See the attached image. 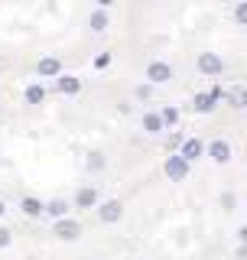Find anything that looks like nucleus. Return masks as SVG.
Listing matches in <instances>:
<instances>
[{
	"label": "nucleus",
	"mask_w": 247,
	"mask_h": 260,
	"mask_svg": "<svg viewBox=\"0 0 247 260\" xmlns=\"http://www.w3.org/2000/svg\"><path fill=\"white\" fill-rule=\"evenodd\" d=\"M160 117H163V124H176L179 111H176V108H163V114H160Z\"/></svg>",
	"instance_id": "a211bd4d"
},
{
	"label": "nucleus",
	"mask_w": 247,
	"mask_h": 260,
	"mask_svg": "<svg viewBox=\"0 0 247 260\" xmlns=\"http://www.w3.org/2000/svg\"><path fill=\"white\" fill-rule=\"evenodd\" d=\"M75 202H78L81 208H91V205H98V189H91V185H85V189H78Z\"/></svg>",
	"instance_id": "6e6552de"
},
{
	"label": "nucleus",
	"mask_w": 247,
	"mask_h": 260,
	"mask_svg": "<svg viewBox=\"0 0 247 260\" xmlns=\"http://www.w3.org/2000/svg\"><path fill=\"white\" fill-rule=\"evenodd\" d=\"M98 4H101V7H108V4H111V0H98Z\"/></svg>",
	"instance_id": "b1692460"
},
{
	"label": "nucleus",
	"mask_w": 247,
	"mask_h": 260,
	"mask_svg": "<svg viewBox=\"0 0 247 260\" xmlns=\"http://www.w3.org/2000/svg\"><path fill=\"white\" fill-rule=\"evenodd\" d=\"M23 211H26L29 218L43 215V202H39V199H23Z\"/></svg>",
	"instance_id": "4468645a"
},
{
	"label": "nucleus",
	"mask_w": 247,
	"mask_h": 260,
	"mask_svg": "<svg viewBox=\"0 0 247 260\" xmlns=\"http://www.w3.org/2000/svg\"><path fill=\"white\" fill-rule=\"evenodd\" d=\"M208 153H211V159H215V162H228V159H231V146H228L225 140H211Z\"/></svg>",
	"instance_id": "423d86ee"
},
{
	"label": "nucleus",
	"mask_w": 247,
	"mask_h": 260,
	"mask_svg": "<svg viewBox=\"0 0 247 260\" xmlns=\"http://www.w3.org/2000/svg\"><path fill=\"white\" fill-rule=\"evenodd\" d=\"M199 153H202V143H199V140H186V143H182V153H179V156L192 162V159H199Z\"/></svg>",
	"instance_id": "9b49d317"
},
{
	"label": "nucleus",
	"mask_w": 247,
	"mask_h": 260,
	"mask_svg": "<svg viewBox=\"0 0 247 260\" xmlns=\"http://www.w3.org/2000/svg\"><path fill=\"white\" fill-rule=\"evenodd\" d=\"M59 91H62V94H78V91H81V78L62 75V78H59Z\"/></svg>",
	"instance_id": "1a4fd4ad"
},
{
	"label": "nucleus",
	"mask_w": 247,
	"mask_h": 260,
	"mask_svg": "<svg viewBox=\"0 0 247 260\" xmlns=\"http://www.w3.org/2000/svg\"><path fill=\"white\" fill-rule=\"evenodd\" d=\"M78 234H81V224H78V221H69V218H59V221H55V238L75 241Z\"/></svg>",
	"instance_id": "f257e3e1"
},
{
	"label": "nucleus",
	"mask_w": 247,
	"mask_h": 260,
	"mask_svg": "<svg viewBox=\"0 0 247 260\" xmlns=\"http://www.w3.org/2000/svg\"><path fill=\"white\" fill-rule=\"evenodd\" d=\"M7 244H10V234H7L4 228H0V247H7Z\"/></svg>",
	"instance_id": "4be33fe9"
},
{
	"label": "nucleus",
	"mask_w": 247,
	"mask_h": 260,
	"mask_svg": "<svg viewBox=\"0 0 247 260\" xmlns=\"http://www.w3.org/2000/svg\"><path fill=\"white\" fill-rule=\"evenodd\" d=\"M199 69L205 72V75H218L221 72V59L215 52H202V59H199Z\"/></svg>",
	"instance_id": "39448f33"
},
{
	"label": "nucleus",
	"mask_w": 247,
	"mask_h": 260,
	"mask_svg": "<svg viewBox=\"0 0 247 260\" xmlns=\"http://www.w3.org/2000/svg\"><path fill=\"white\" fill-rule=\"evenodd\" d=\"M26 101L29 104H39V101H43V88H39V85H29L26 88Z\"/></svg>",
	"instance_id": "f3484780"
},
{
	"label": "nucleus",
	"mask_w": 247,
	"mask_h": 260,
	"mask_svg": "<svg viewBox=\"0 0 247 260\" xmlns=\"http://www.w3.org/2000/svg\"><path fill=\"white\" fill-rule=\"evenodd\" d=\"M166 176L176 179V182H179V179H186V176H189V159H182V156H169V159H166Z\"/></svg>",
	"instance_id": "f03ea898"
},
{
	"label": "nucleus",
	"mask_w": 247,
	"mask_h": 260,
	"mask_svg": "<svg viewBox=\"0 0 247 260\" xmlns=\"http://www.w3.org/2000/svg\"><path fill=\"white\" fill-rule=\"evenodd\" d=\"M221 205L231 208V205H234V195H231V192H225V195H221Z\"/></svg>",
	"instance_id": "412c9836"
},
{
	"label": "nucleus",
	"mask_w": 247,
	"mask_h": 260,
	"mask_svg": "<svg viewBox=\"0 0 247 260\" xmlns=\"http://www.w3.org/2000/svg\"><path fill=\"white\" fill-rule=\"evenodd\" d=\"M231 104H234V108H247V88H237V91H231Z\"/></svg>",
	"instance_id": "dca6fc26"
},
{
	"label": "nucleus",
	"mask_w": 247,
	"mask_h": 260,
	"mask_svg": "<svg viewBox=\"0 0 247 260\" xmlns=\"http://www.w3.org/2000/svg\"><path fill=\"white\" fill-rule=\"evenodd\" d=\"M43 211H49L52 218H62L65 211H69V205H65L62 199H55V202H49V205H43Z\"/></svg>",
	"instance_id": "ddd939ff"
},
{
	"label": "nucleus",
	"mask_w": 247,
	"mask_h": 260,
	"mask_svg": "<svg viewBox=\"0 0 247 260\" xmlns=\"http://www.w3.org/2000/svg\"><path fill=\"white\" fill-rule=\"evenodd\" d=\"M120 215H123L120 202H108V205H101V208H98V218H101V221H108V224H114Z\"/></svg>",
	"instance_id": "20e7f679"
},
{
	"label": "nucleus",
	"mask_w": 247,
	"mask_h": 260,
	"mask_svg": "<svg viewBox=\"0 0 247 260\" xmlns=\"http://www.w3.org/2000/svg\"><path fill=\"white\" fill-rule=\"evenodd\" d=\"M104 166V159L98 156V153H91V159H88V169H101Z\"/></svg>",
	"instance_id": "aec40b11"
},
{
	"label": "nucleus",
	"mask_w": 247,
	"mask_h": 260,
	"mask_svg": "<svg viewBox=\"0 0 247 260\" xmlns=\"http://www.w3.org/2000/svg\"><path fill=\"white\" fill-rule=\"evenodd\" d=\"M163 127H166V124H163V117H160V114H156V111L143 114V130H146V134H160Z\"/></svg>",
	"instance_id": "9d476101"
},
{
	"label": "nucleus",
	"mask_w": 247,
	"mask_h": 260,
	"mask_svg": "<svg viewBox=\"0 0 247 260\" xmlns=\"http://www.w3.org/2000/svg\"><path fill=\"white\" fill-rule=\"evenodd\" d=\"M91 29H98V32L108 29V13H104V10H95L91 13Z\"/></svg>",
	"instance_id": "2eb2a0df"
},
{
	"label": "nucleus",
	"mask_w": 247,
	"mask_h": 260,
	"mask_svg": "<svg viewBox=\"0 0 247 260\" xmlns=\"http://www.w3.org/2000/svg\"><path fill=\"white\" fill-rule=\"evenodd\" d=\"M169 75H172V69L166 62H153L150 69H146V78L153 81V85H160V81H169Z\"/></svg>",
	"instance_id": "7ed1b4c3"
},
{
	"label": "nucleus",
	"mask_w": 247,
	"mask_h": 260,
	"mask_svg": "<svg viewBox=\"0 0 247 260\" xmlns=\"http://www.w3.org/2000/svg\"><path fill=\"white\" fill-rule=\"evenodd\" d=\"M241 241H244V244H247V228H244V231H241Z\"/></svg>",
	"instance_id": "5701e85b"
},
{
	"label": "nucleus",
	"mask_w": 247,
	"mask_h": 260,
	"mask_svg": "<svg viewBox=\"0 0 247 260\" xmlns=\"http://www.w3.org/2000/svg\"><path fill=\"white\" fill-rule=\"evenodd\" d=\"M0 218H4V202H0Z\"/></svg>",
	"instance_id": "393cba45"
},
{
	"label": "nucleus",
	"mask_w": 247,
	"mask_h": 260,
	"mask_svg": "<svg viewBox=\"0 0 247 260\" xmlns=\"http://www.w3.org/2000/svg\"><path fill=\"white\" fill-rule=\"evenodd\" d=\"M221 98V91H208V94H199L195 98V111H202V114H208L211 108H215V101Z\"/></svg>",
	"instance_id": "0eeeda50"
},
{
	"label": "nucleus",
	"mask_w": 247,
	"mask_h": 260,
	"mask_svg": "<svg viewBox=\"0 0 247 260\" xmlns=\"http://www.w3.org/2000/svg\"><path fill=\"white\" fill-rule=\"evenodd\" d=\"M59 72H62L59 59H43V62H39V75H59Z\"/></svg>",
	"instance_id": "f8f14e48"
},
{
	"label": "nucleus",
	"mask_w": 247,
	"mask_h": 260,
	"mask_svg": "<svg viewBox=\"0 0 247 260\" xmlns=\"http://www.w3.org/2000/svg\"><path fill=\"white\" fill-rule=\"evenodd\" d=\"M234 16H237V23H241V26H247V4H237Z\"/></svg>",
	"instance_id": "6ab92c4d"
}]
</instances>
